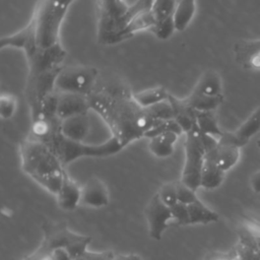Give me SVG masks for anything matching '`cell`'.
Returning <instances> with one entry per match:
<instances>
[{
	"mask_svg": "<svg viewBox=\"0 0 260 260\" xmlns=\"http://www.w3.org/2000/svg\"><path fill=\"white\" fill-rule=\"evenodd\" d=\"M150 117L158 121H166L173 119V109L169 101L159 103L146 109Z\"/></svg>",
	"mask_w": 260,
	"mask_h": 260,
	"instance_id": "32",
	"label": "cell"
},
{
	"mask_svg": "<svg viewBox=\"0 0 260 260\" xmlns=\"http://www.w3.org/2000/svg\"><path fill=\"white\" fill-rule=\"evenodd\" d=\"M260 131V106L251 114V116L234 131L235 135L246 145L249 140Z\"/></svg>",
	"mask_w": 260,
	"mask_h": 260,
	"instance_id": "27",
	"label": "cell"
},
{
	"mask_svg": "<svg viewBox=\"0 0 260 260\" xmlns=\"http://www.w3.org/2000/svg\"><path fill=\"white\" fill-rule=\"evenodd\" d=\"M90 109L106 122L123 146L145 137L147 132L162 121L150 117L147 110L140 107L132 93L122 89L100 88L88 96Z\"/></svg>",
	"mask_w": 260,
	"mask_h": 260,
	"instance_id": "1",
	"label": "cell"
},
{
	"mask_svg": "<svg viewBox=\"0 0 260 260\" xmlns=\"http://www.w3.org/2000/svg\"><path fill=\"white\" fill-rule=\"evenodd\" d=\"M156 21L155 18L151 12V10L145 11L139 15H137L135 18H133L131 21H129L125 26H123L110 41L109 45H114L121 43L131 37H133L138 31H141L143 29H149L151 30L152 27L155 25Z\"/></svg>",
	"mask_w": 260,
	"mask_h": 260,
	"instance_id": "17",
	"label": "cell"
},
{
	"mask_svg": "<svg viewBox=\"0 0 260 260\" xmlns=\"http://www.w3.org/2000/svg\"><path fill=\"white\" fill-rule=\"evenodd\" d=\"M66 57V51L60 43L51 47L39 49L34 56L27 59L28 76L37 75L55 68L62 67L61 64Z\"/></svg>",
	"mask_w": 260,
	"mask_h": 260,
	"instance_id": "10",
	"label": "cell"
},
{
	"mask_svg": "<svg viewBox=\"0 0 260 260\" xmlns=\"http://www.w3.org/2000/svg\"><path fill=\"white\" fill-rule=\"evenodd\" d=\"M90 130V119L88 113L78 114L60 121V133L71 140L83 141Z\"/></svg>",
	"mask_w": 260,
	"mask_h": 260,
	"instance_id": "15",
	"label": "cell"
},
{
	"mask_svg": "<svg viewBox=\"0 0 260 260\" xmlns=\"http://www.w3.org/2000/svg\"><path fill=\"white\" fill-rule=\"evenodd\" d=\"M196 12V0H180L173 15L176 30L183 31L190 24Z\"/></svg>",
	"mask_w": 260,
	"mask_h": 260,
	"instance_id": "24",
	"label": "cell"
},
{
	"mask_svg": "<svg viewBox=\"0 0 260 260\" xmlns=\"http://www.w3.org/2000/svg\"><path fill=\"white\" fill-rule=\"evenodd\" d=\"M0 48L20 49L24 52L26 59H29L39 50L32 26L27 23L20 30L12 35L2 37L0 40Z\"/></svg>",
	"mask_w": 260,
	"mask_h": 260,
	"instance_id": "13",
	"label": "cell"
},
{
	"mask_svg": "<svg viewBox=\"0 0 260 260\" xmlns=\"http://www.w3.org/2000/svg\"><path fill=\"white\" fill-rule=\"evenodd\" d=\"M109 192L107 185L98 177L89 178L81 187V200L80 204L100 208L108 205Z\"/></svg>",
	"mask_w": 260,
	"mask_h": 260,
	"instance_id": "14",
	"label": "cell"
},
{
	"mask_svg": "<svg viewBox=\"0 0 260 260\" xmlns=\"http://www.w3.org/2000/svg\"><path fill=\"white\" fill-rule=\"evenodd\" d=\"M196 126L201 133L219 138L223 131L219 128L214 112H197L196 111Z\"/></svg>",
	"mask_w": 260,
	"mask_h": 260,
	"instance_id": "28",
	"label": "cell"
},
{
	"mask_svg": "<svg viewBox=\"0 0 260 260\" xmlns=\"http://www.w3.org/2000/svg\"><path fill=\"white\" fill-rule=\"evenodd\" d=\"M145 218L148 225V234L151 239L159 241L164 233L173 221L171 207L166 205L155 193L144 209Z\"/></svg>",
	"mask_w": 260,
	"mask_h": 260,
	"instance_id": "9",
	"label": "cell"
},
{
	"mask_svg": "<svg viewBox=\"0 0 260 260\" xmlns=\"http://www.w3.org/2000/svg\"><path fill=\"white\" fill-rule=\"evenodd\" d=\"M180 136L179 133L175 131H166L158 133L149 139L148 149L156 157L165 158L173 154L175 149V144Z\"/></svg>",
	"mask_w": 260,
	"mask_h": 260,
	"instance_id": "21",
	"label": "cell"
},
{
	"mask_svg": "<svg viewBox=\"0 0 260 260\" xmlns=\"http://www.w3.org/2000/svg\"><path fill=\"white\" fill-rule=\"evenodd\" d=\"M177 1H180V0H177Z\"/></svg>",
	"mask_w": 260,
	"mask_h": 260,
	"instance_id": "43",
	"label": "cell"
},
{
	"mask_svg": "<svg viewBox=\"0 0 260 260\" xmlns=\"http://www.w3.org/2000/svg\"><path fill=\"white\" fill-rule=\"evenodd\" d=\"M90 105L88 96L78 93L58 92L56 116L59 121L74 115L88 113Z\"/></svg>",
	"mask_w": 260,
	"mask_h": 260,
	"instance_id": "11",
	"label": "cell"
},
{
	"mask_svg": "<svg viewBox=\"0 0 260 260\" xmlns=\"http://www.w3.org/2000/svg\"><path fill=\"white\" fill-rule=\"evenodd\" d=\"M257 145H258V146H259V147H260V139H259V140H258V141H257Z\"/></svg>",
	"mask_w": 260,
	"mask_h": 260,
	"instance_id": "41",
	"label": "cell"
},
{
	"mask_svg": "<svg viewBox=\"0 0 260 260\" xmlns=\"http://www.w3.org/2000/svg\"><path fill=\"white\" fill-rule=\"evenodd\" d=\"M240 147L220 142L205 153V156L212 159L223 172L232 169L240 159Z\"/></svg>",
	"mask_w": 260,
	"mask_h": 260,
	"instance_id": "18",
	"label": "cell"
},
{
	"mask_svg": "<svg viewBox=\"0 0 260 260\" xmlns=\"http://www.w3.org/2000/svg\"><path fill=\"white\" fill-rule=\"evenodd\" d=\"M251 187L254 192L260 193V170L256 171L251 177Z\"/></svg>",
	"mask_w": 260,
	"mask_h": 260,
	"instance_id": "39",
	"label": "cell"
},
{
	"mask_svg": "<svg viewBox=\"0 0 260 260\" xmlns=\"http://www.w3.org/2000/svg\"><path fill=\"white\" fill-rule=\"evenodd\" d=\"M115 254L111 251L107 252H86L81 257L75 260H113Z\"/></svg>",
	"mask_w": 260,
	"mask_h": 260,
	"instance_id": "36",
	"label": "cell"
},
{
	"mask_svg": "<svg viewBox=\"0 0 260 260\" xmlns=\"http://www.w3.org/2000/svg\"><path fill=\"white\" fill-rule=\"evenodd\" d=\"M128 7L129 5L123 0H99V43L109 45L113 36L119 30L121 19Z\"/></svg>",
	"mask_w": 260,
	"mask_h": 260,
	"instance_id": "8",
	"label": "cell"
},
{
	"mask_svg": "<svg viewBox=\"0 0 260 260\" xmlns=\"http://www.w3.org/2000/svg\"><path fill=\"white\" fill-rule=\"evenodd\" d=\"M41 140L53 150L64 167L80 157H105L123 149V146L114 137L100 144H86L83 141L68 139L60 133L59 126Z\"/></svg>",
	"mask_w": 260,
	"mask_h": 260,
	"instance_id": "4",
	"label": "cell"
},
{
	"mask_svg": "<svg viewBox=\"0 0 260 260\" xmlns=\"http://www.w3.org/2000/svg\"><path fill=\"white\" fill-rule=\"evenodd\" d=\"M171 211H172V215H173V221H175L177 225L191 224L188 205L178 202L174 206L171 207Z\"/></svg>",
	"mask_w": 260,
	"mask_h": 260,
	"instance_id": "34",
	"label": "cell"
},
{
	"mask_svg": "<svg viewBox=\"0 0 260 260\" xmlns=\"http://www.w3.org/2000/svg\"><path fill=\"white\" fill-rule=\"evenodd\" d=\"M113 260H142L141 257L137 254H119L115 255Z\"/></svg>",
	"mask_w": 260,
	"mask_h": 260,
	"instance_id": "40",
	"label": "cell"
},
{
	"mask_svg": "<svg viewBox=\"0 0 260 260\" xmlns=\"http://www.w3.org/2000/svg\"><path fill=\"white\" fill-rule=\"evenodd\" d=\"M17 109V98L11 93H2L0 96V116L7 120L14 116Z\"/></svg>",
	"mask_w": 260,
	"mask_h": 260,
	"instance_id": "30",
	"label": "cell"
},
{
	"mask_svg": "<svg viewBox=\"0 0 260 260\" xmlns=\"http://www.w3.org/2000/svg\"><path fill=\"white\" fill-rule=\"evenodd\" d=\"M191 224H208L219 219V215L207 207L201 200L188 205Z\"/></svg>",
	"mask_w": 260,
	"mask_h": 260,
	"instance_id": "26",
	"label": "cell"
},
{
	"mask_svg": "<svg viewBox=\"0 0 260 260\" xmlns=\"http://www.w3.org/2000/svg\"><path fill=\"white\" fill-rule=\"evenodd\" d=\"M55 196L61 209L72 211L80 204L81 187L67 173H65L61 187Z\"/></svg>",
	"mask_w": 260,
	"mask_h": 260,
	"instance_id": "16",
	"label": "cell"
},
{
	"mask_svg": "<svg viewBox=\"0 0 260 260\" xmlns=\"http://www.w3.org/2000/svg\"><path fill=\"white\" fill-rule=\"evenodd\" d=\"M19 154L22 171L41 187L56 195L66 171L53 150L43 140L30 135L21 140Z\"/></svg>",
	"mask_w": 260,
	"mask_h": 260,
	"instance_id": "2",
	"label": "cell"
},
{
	"mask_svg": "<svg viewBox=\"0 0 260 260\" xmlns=\"http://www.w3.org/2000/svg\"><path fill=\"white\" fill-rule=\"evenodd\" d=\"M150 1H152V2H153V1H154V0H150Z\"/></svg>",
	"mask_w": 260,
	"mask_h": 260,
	"instance_id": "42",
	"label": "cell"
},
{
	"mask_svg": "<svg viewBox=\"0 0 260 260\" xmlns=\"http://www.w3.org/2000/svg\"><path fill=\"white\" fill-rule=\"evenodd\" d=\"M75 0H39L28 23L32 26L39 49L59 43L60 28Z\"/></svg>",
	"mask_w": 260,
	"mask_h": 260,
	"instance_id": "3",
	"label": "cell"
},
{
	"mask_svg": "<svg viewBox=\"0 0 260 260\" xmlns=\"http://www.w3.org/2000/svg\"><path fill=\"white\" fill-rule=\"evenodd\" d=\"M191 92L203 96L223 95L222 81L219 73L214 69L205 70L200 75Z\"/></svg>",
	"mask_w": 260,
	"mask_h": 260,
	"instance_id": "19",
	"label": "cell"
},
{
	"mask_svg": "<svg viewBox=\"0 0 260 260\" xmlns=\"http://www.w3.org/2000/svg\"><path fill=\"white\" fill-rule=\"evenodd\" d=\"M236 62L244 69L260 70V39L239 40L233 48Z\"/></svg>",
	"mask_w": 260,
	"mask_h": 260,
	"instance_id": "12",
	"label": "cell"
},
{
	"mask_svg": "<svg viewBox=\"0 0 260 260\" xmlns=\"http://www.w3.org/2000/svg\"><path fill=\"white\" fill-rule=\"evenodd\" d=\"M175 30H176V26H175L173 16L168 19H165L162 21L156 22L155 25L151 29L153 35L158 40H161V41H165V40H168L169 38H171V36L174 34Z\"/></svg>",
	"mask_w": 260,
	"mask_h": 260,
	"instance_id": "33",
	"label": "cell"
},
{
	"mask_svg": "<svg viewBox=\"0 0 260 260\" xmlns=\"http://www.w3.org/2000/svg\"><path fill=\"white\" fill-rule=\"evenodd\" d=\"M177 0H154L151 6V12L156 22L168 19L174 15Z\"/></svg>",
	"mask_w": 260,
	"mask_h": 260,
	"instance_id": "29",
	"label": "cell"
},
{
	"mask_svg": "<svg viewBox=\"0 0 260 260\" xmlns=\"http://www.w3.org/2000/svg\"><path fill=\"white\" fill-rule=\"evenodd\" d=\"M184 149L185 159L180 181L196 191L200 187L201 172L206 153L203 135L197 126L186 133Z\"/></svg>",
	"mask_w": 260,
	"mask_h": 260,
	"instance_id": "5",
	"label": "cell"
},
{
	"mask_svg": "<svg viewBox=\"0 0 260 260\" xmlns=\"http://www.w3.org/2000/svg\"><path fill=\"white\" fill-rule=\"evenodd\" d=\"M21 260H54L51 252L48 251H44L40 248H38L34 253L27 255L26 257H24Z\"/></svg>",
	"mask_w": 260,
	"mask_h": 260,
	"instance_id": "37",
	"label": "cell"
},
{
	"mask_svg": "<svg viewBox=\"0 0 260 260\" xmlns=\"http://www.w3.org/2000/svg\"><path fill=\"white\" fill-rule=\"evenodd\" d=\"M223 172L212 159L205 156L204 165L201 172L200 187L208 190L215 189L221 185L224 179Z\"/></svg>",
	"mask_w": 260,
	"mask_h": 260,
	"instance_id": "23",
	"label": "cell"
},
{
	"mask_svg": "<svg viewBox=\"0 0 260 260\" xmlns=\"http://www.w3.org/2000/svg\"><path fill=\"white\" fill-rule=\"evenodd\" d=\"M50 252L54 260H73L70 253L65 248H55Z\"/></svg>",
	"mask_w": 260,
	"mask_h": 260,
	"instance_id": "38",
	"label": "cell"
},
{
	"mask_svg": "<svg viewBox=\"0 0 260 260\" xmlns=\"http://www.w3.org/2000/svg\"><path fill=\"white\" fill-rule=\"evenodd\" d=\"M156 193L158 194L160 200L169 207H172L178 203L177 182H168L161 185L158 192Z\"/></svg>",
	"mask_w": 260,
	"mask_h": 260,
	"instance_id": "31",
	"label": "cell"
},
{
	"mask_svg": "<svg viewBox=\"0 0 260 260\" xmlns=\"http://www.w3.org/2000/svg\"><path fill=\"white\" fill-rule=\"evenodd\" d=\"M169 102L173 109V120L177 122L183 133L186 134L196 126V111L190 108L183 99H178L172 93Z\"/></svg>",
	"mask_w": 260,
	"mask_h": 260,
	"instance_id": "20",
	"label": "cell"
},
{
	"mask_svg": "<svg viewBox=\"0 0 260 260\" xmlns=\"http://www.w3.org/2000/svg\"><path fill=\"white\" fill-rule=\"evenodd\" d=\"M224 96H203L190 92L189 95L183 98V101L193 110L197 112H214L223 102Z\"/></svg>",
	"mask_w": 260,
	"mask_h": 260,
	"instance_id": "25",
	"label": "cell"
},
{
	"mask_svg": "<svg viewBox=\"0 0 260 260\" xmlns=\"http://www.w3.org/2000/svg\"><path fill=\"white\" fill-rule=\"evenodd\" d=\"M44 239L40 249L50 252L55 248H65L73 260L81 257L87 252V246L91 241L90 237L76 234L62 224H45L43 225Z\"/></svg>",
	"mask_w": 260,
	"mask_h": 260,
	"instance_id": "7",
	"label": "cell"
},
{
	"mask_svg": "<svg viewBox=\"0 0 260 260\" xmlns=\"http://www.w3.org/2000/svg\"><path fill=\"white\" fill-rule=\"evenodd\" d=\"M99 70L88 65H70L60 68L55 89L58 92L78 93L89 96L95 89Z\"/></svg>",
	"mask_w": 260,
	"mask_h": 260,
	"instance_id": "6",
	"label": "cell"
},
{
	"mask_svg": "<svg viewBox=\"0 0 260 260\" xmlns=\"http://www.w3.org/2000/svg\"><path fill=\"white\" fill-rule=\"evenodd\" d=\"M177 194H178V202L184 203L186 205L192 204L200 200L196 195V191L188 187L181 181L177 182Z\"/></svg>",
	"mask_w": 260,
	"mask_h": 260,
	"instance_id": "35",
	"label": "cell"
},
{
	"mask_svg": "<svg viewBox=\"0 0 260 260\" xmlns=\"http://www.w3.org/2000/svg\"><path fill=\"white\" fill-rule=\"evenodd\" d=\"M170 95L171 93L162 86H153L132 93L134 101L144 109L169 101Z\"/></svg>",
	"mask_w": 260,
	"mask_h": 260,
	"instance_id": "22",
	"label": "cell"
}]
</instances>
